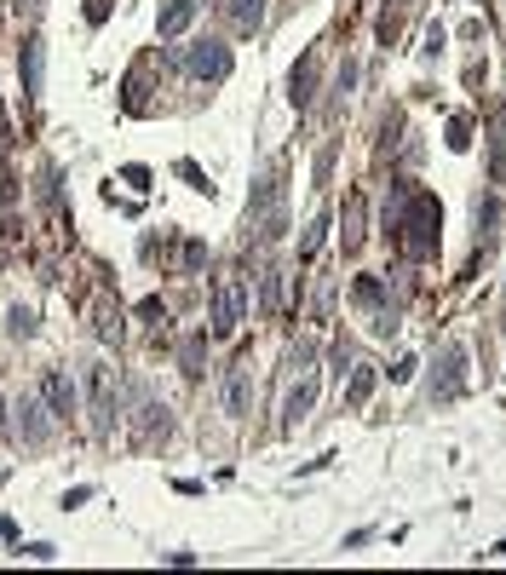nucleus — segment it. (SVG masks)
I'll return each mask as SVG.
<instances>
[{"mask_svg": "<svg viewBox=\"0 0 506 575\" xmlns=\"http://www.w3.org/2000/svg\"><path fill=\"white\" fill-rule=\"evenodd\" d=\"M190 18H196V0H173V6L162 12V35H178Z\"/></svg>", "mask_w": 506, "mask_h": 575, "instance_id": "9b49d317", "label": "nucleus"}, {"mask_svg": "<svg viewBox=\"0 0 506 575\" xmlns=\"http://www.w3.org/2000/svg\"><path fill=\"white\" fill-rule=\"evenodd\" d=\"M438 225H443V207L431 202L426 190H408L403 213H397V248H403L408 260H431V253H438Z\"/></svg>", "mask_w": 506, "mask_h": 575, "instance_id": "f257e3e1", "label": "nucleus"}, {"mask_svg": "<svg viewBox=\"0 0 506 575\" xmlns=\"http://www.w3.org/2000/svg\"><path fill=\"white\" fill-rule=\"evenodd\" d=\"M276 207H282V167H271V173L259 179V190H253L248 213H276Z\"/></svg>", "mask_w": 506, "mask_h": 575, "instance_id": "0eeeda50", "label": "nucleus"}, {"mask_svg": "<svg viewBox=\"0 0 506 575\" xmlns=\"http://www.w3.org/2000/svg\"><path fill=\"white\" fill-rule=\"evenodd\" d=\"M288 87H294L288 98H294V104L305 109V104H311V87H317V58H299V64H294V81H288Z\"/></svg>", "mask_w": 506, "mask_h": 575, "instance_id": "6e6552de", "label": "nucleus"}, {"mask_svg": "<svg viewBox=\"0 0 506 575\" xmlns=\"http://www.w3.org/2000/svg\"><path fill=\"white\" fill-rule=\"evenodd\" d=\"M18 64H23V92H41V41H23V58H18Z\"/></svg>", "mask_w": 506, "mask_h": 575, "instance_id": "1a4fd4ad", "label": "nucleus"}, {"mask_svg": "<svg viewBox=\"0 0 506 575\" xmlns=\"http://www.w3.org/2000/svg\"><path fill=\"white\" fill-rule=\"evenodd\" d=\"M18 414H23V420H18V432H23V443H29V449H41V443H46V437H52V426H46V414H41V403H35V397H23V403H18Z\"/></svg>", "mask_w": 506, "mask_h": 575, "instance_id": "39448f33", "label": "nucleus"}, {"mask_svg": "<svg viewBox=\"0 0 506 575\" xmlns=\"http://www.w3.org/2000/svg\"><path fill=\"white\" fill-rule=\"evenodd\" d=\"M311 397H317V380H299L294 391H288V420H299V414L311 409Z\"/></svg>", "mask_w": 506, "mask_h": 575, "instance_id": "f8f14e48", "label": "nucleus"}, {"mask_svg": "<svg viewBox=\"0 0 506 575\" xmlns=\"http://www.w3.org/2000/svg\"><path fill=\"white\" fill-rule=\"evenodd\" d=\"M12 12H18V18H35V12H41V0H12Z\"/></svg>", "mask_w": 506, "mask_h": 575, "instance_id": "f3484780", "label": "nucleus"}, {"mask_svg": "<svg viewBox=\"0 0 506 575\" xmlns=\"http://www.w3.org/2000/svg\"><path fill=\"white\" fill-rule=\"evenodd\" d=\"M363 248V196H352L345 202V253Z\"/></svg>", "mask_w": 506, "mask_h": 575, "instance_id": "9d476101", "label": "nucleus"}, {"mask_svg": "<svg viewBox=\"0 0 506 575\" xmlns=\"http://www.w3.org/2000/svg\"><path fill=\"white\" fill-rule=\"evenodd\" d=\"M41 391H46V403H52V409L64 414V420H69V414H75V386H69V374H64V369H46Z\"/></svg>", "mask_w": 506, "mask_h": 575, "instance_id": "423d86ee", "label": "nucleus"}, {"mask_svg": "<svg viewBox=\"0 0 506 575\" xmlns=\"http://www.w3.org/2000/svg\"><path fill=\"white\" fill-rule=\"evenodd\" d=\"M236 323H242V276H225V283L213 288V334L231 339Z\"/></svg>", "mask_w": 506, "mask_h": 575, "instance_id": "f03ea898", "label": "nucleus"}, {"mask_svg": "<svg viewBox=\"0 0 506 575\" xmlns=\"http://www.w3.org/2000/svg\"><path fill=\"white\" fill-rule=\"evenodd\" d=\"M489 173H495V185H506V109L495 121V162H489Z\"/></svg>", "mask_w": 506, "mask_h": 575, "instance_id": "4468645a", "label": "nucleus"}, {"mask_svg": "<svg viewBox=\"0 0 506 575\" xmlns=\"http://www.w3.org/2000/svg\"><path fill=\"white\" fill-rule=\"evenodd\" d=\"M231 12H236V23H242V29H259L265 0H231Z\"/></svg>", "mask_w": 506, "mask_h": 575, "instance_id": "dca6fc26", "label": "nucleus"}, {"mask_svg": "<svg viewBox=\"0 0 506 575\" xmlns=\"http://www.w3.org/2000/svg\"><path fill=\"white\" fill-rule=\"evenodd\" d=\"M185 64H190V76H202V81H225L231 76V46L225 41H196Z\"/></svg>", "mask_w": 506, "mask_h": 575, "instance_id": "7ed1b4c3", "label": "nucleus"}, {"mask_svg": "<svg viewBox=\"0 0 506 575\" xmlns=\"http://www.w3.org/2000/svg\"><path fill=\"white\" fill-rule=\"evenodd\" d=\"M6 328H12L18 339H29V334H35V311H29V305H12V311H6Z\"/></svg>", "mask_w": 506, "mask_h": 575, "instance_id": "2eb2a0df", "label": "nucleus"}, {"mask_svg": "<svg viewBox=\"0 0 506 575\" xmlns=\"http://www.w3.org/2000/svg\"><path fill=\"white\" fill-rule=\"evenodd\" d=\"M461 346H443V357H438V374H431V403H455L461 397V386H466V374H461Z\"/></svg>", "mask_w": 506, "mask_h": 575, "instance_id": "20e7f679", "label": "nucleus"}, {"mask_svg": "<svg viewBox=\"0 0 506 575\" xmlns=\"http://www.w3.org/2000/svg\"><path fill=\"white\" fill-rule=\"evenodd\" d=\"M368 391H375V369H357L352 391H345V409H363V403H368Z\"/></svg>", "mask_w": 506, "mask_h": 575, "instance_id": "ddd939ff", "label": "nucleus"}]
</instances>
